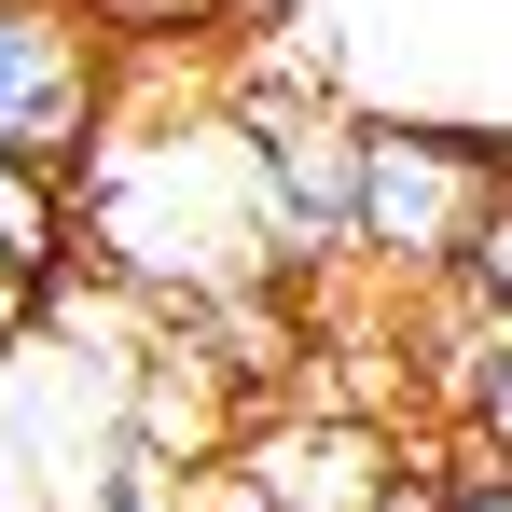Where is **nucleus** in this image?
<instances>
[{"label":"nucleus","mask_w":512,"mask_h":512,"mask_svg":"<svg viewBox=\"0 0 512 512\" xmlns=\"http://www.w3.org/2000/svg\"><path fill=\"white\" fill-rule=\"evenodd\" d=\"M402 319L429 333V402H443V429H457L471 457H512V319L457 305V291H416Z\"/></svg>","instance_id":"20e7f679"},{"label":"nucleus","mask_w":512,"mask_h":512,"mask_svg":"<svg viewBox=\"0 0 512 512\" xmlns=\"http://www.w3.org/2000/svg\"><path fill=\"white\" fill-rule=\"evenodd\" d=\"M125 111V56L84 0H0V153L14 167H84Z\"/></svg>","instance_id":"7ed1b4c3"},{"label":"nucleus","mask_w":512,"mask_h":512,"mask_svg":"<svg viewBox=\"0 0 512 512\" xmlns=\"http://www.w3.org/2000/svg\"><path fill=\"white\" fill-rule=\"evenodd\" d=\"M443 291H457V305H485V319H512V180L485 194V222H471V250H457Z\"/></svg>","instance_id":"423d86ee"},{"label":"nucleus","mask_w":512,"mask_h":512,"mask_svg":"<svg viewBox=\"0 0 512 512\" xmlns=\"http://www.w3.org/2000/svg\"><path fill=\"white\" fill-rule=\"evenodd\" d=\"M70 250H84V236H70V180L0 153V277L42 291V277H70Z\"/></svg>","instance_id":"39448f33"},{"label":"nucleus","mask_w":512,"mask_h":512,"mask_svg":"<svg viewBox=\"0 0 512 512\" xmlns=\"http://www.w3.org/2000/svg\"><path fill=\"white\" fill-rule=\"evenodd\" d=\"M97 28H111V56L125 42H222V0H84Z\"/></svg>","instance_id":"0eeeda50"},{"label":"nucleus","mask_w":512,"mask_h":512,"mask_svg":"<svg viewBox=\"0 0 512 512\" xmlns=\"http://www.w3.org/2000/svg\"><path fill=\"white\" fill-rule=\"evenodd\" d=\"M499 180H512V139H485V125H360L346 263H374L402 305H416V291H443Z\"/></svg>","instance_id":"f257e3e1"},{"label":"nucleus","mask_w":512,"mask_h":512,"mask_svg":"<svg viewBox=\"0 0 512 512\" xmlns=\"http://www.w3.org/2000/svg\"><path fill=\"white\" fill-rule=\"evenodd\" d=\"M236 125V194H250V250L277 277H319L346 263V180H360V125L319 111V97H277L263 84L250 111H222Z\"/></svg>","instance_id":"f03ea898"},{"label":"nucleus","mask_w":512,"mask_h":512,"mask_svg":"<svg viewBox=\"0 0 512 512\" xmlns=\"http://www.w3.org/2000/svg\"><path fill=\"white\" fill-rule=\"evenodd\" d=\"M429 512H512V457H471V443H457V457L429 471Z\"/></svg>","instance_id":"6e6552de"}]
</instances>
